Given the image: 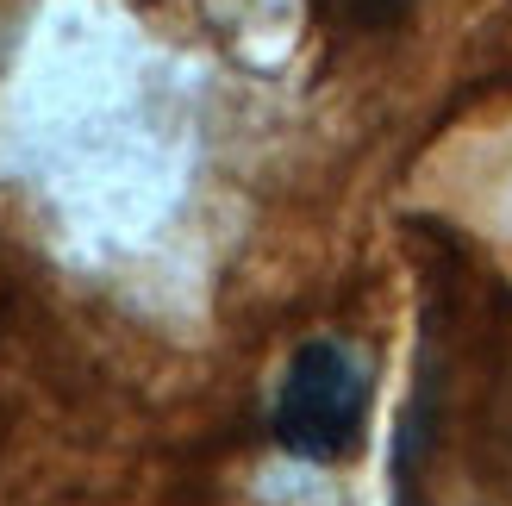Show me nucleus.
Returning <instances> with one entry per match:
<instances>
[{
    "label": "nucleus",
    "instance_id": "1",
    "mask_svg": "<svg viewBox=\"0 0 512 506\" xmlns=\"http://www.w3.org/2000/svg\"><path fill=\"white\" fill-rule=\"evenodd\" d=\"M369 419V375L344 344L313 338L294 350L275 394V438L300 463H338L356 450Z\"/></svg>",
    "mask_w": 512,
    "mask_h": 506
}]
</instances>
